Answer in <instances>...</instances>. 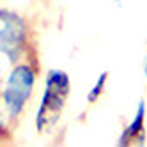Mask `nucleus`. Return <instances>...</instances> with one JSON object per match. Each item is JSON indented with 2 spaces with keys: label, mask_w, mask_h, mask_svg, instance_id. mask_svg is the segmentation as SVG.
<instances>
[{
  "label": "nucleus",
  "mask_w": 147,
  "mask_h": 147,
  "mask_svg": "<svg viewBox=\"0 0 147 147\" xmlns=\"http://www.w3.org/2000/svg\"><path fill=\"white\" fill-rule=\"evenodd\" d=\"M71 94V80L69 75L62 69H50L45 78V89L36 110V129L37 133H48L55 128L60 121L62 113Z\"/></svg>",
  "instance_id": "f257e3e1"
},
{
  "label": "nucleus",
  "mask_w": 147,
  "mask_h": 147,
  "mask_svg": "<svg viewBox=\"0 0 147 147\" xmlns=\"http://www.w3.org/2000/svg\"><path fill=\"white\" fill-rule=\"evenodd\" d=\"M37 73L30 62H16L13 64L9 75L0 90V103L5 113V121L16 122L27 110V105L34 94Z\"/></svg>",
  "instance_id": "f03ea898"
},
{
  "label": "nucleus",
  "mask_w": 147,
  "mask_h": 147,
  "mask_svg": "<svg viewBox=\"0 0 147 147\" xmlns=\"http://www.w3.org/2000/svg\"><path fill=\"white\" fill-rule=\"evenodd\" d=\"M28 25L18 13L0 7V55L5 57L11 64L27 53L30 41Z\"/></svg>",
  "instance_id": "7ed1b4c3"
},
{
  "label": "nucleus",
  "mask_w": 147,
  "mask_h": 147,
  "mask_svg": "<svg viewBox=\"0 0 147 147\" xmlns=\"http://www.w3.org/2000/svg\"><path fill=\"white\" fill-rule=\"evenodd\" d=\"M145 133V101L140 99L136 105V110L131 122L126 126L121 133V138L117 140L119 145H133V144H144Z\"/></svg>",
  "instance_id": "20e7f679"
},
{
  "label": "nucleus",
  "mask_w": 147,
  "mask_h": 147,
  "mask_svg": "<svg viewBox=\"0 0 147 147\" xmlns=\"http://www.w3.org/2000/svg\"><path fill=\"white\" fill-rule=\"evenodd\" d=\"M107 82H108V71H105V73H101V75L98 76L96 83L90 87V90H89V94H87V103H90V105L98 103V99L103 96V92H105Z\"/></svg>",
  "instance_id": "39448f33"
},
{
  "label": "nucleus",
  "mask_w": 147,
  "mask_h": 147,
  "mask_svg": "<svg viewBox=\"0 0 147 147\" xmlns=\"http://www.w3.org/2000/svg\"><path fill=\"white\" fill-rule=\"evenodd\" d=\"M5 131V113H4V108H2V103H0V135Z\"/></svg>",
  "instance_id": "423d86ee"
},
{
  "label": "nucleus",
  "mask_w": 147,
  "mask_h": 147,
  "mask_svg": "<svg viewBox=\"0 0 147 147\" xmlns=\"http://www.w3.org/2000/svg\"><path fill=\"white\" fill-rule=\"evenodd\" d=\"M144 73H145V78H147V57H145V64H144Z\"/></svg>",
  "instance_id": "0eeeda50"
}]
</instances>
